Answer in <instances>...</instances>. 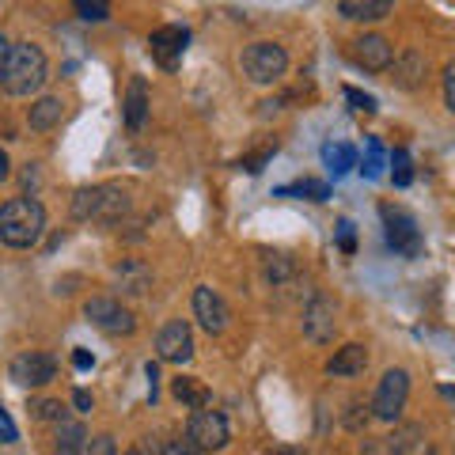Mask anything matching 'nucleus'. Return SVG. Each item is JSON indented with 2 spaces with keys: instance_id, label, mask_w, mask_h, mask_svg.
<instances>
[{
  "instance_id": "f257e3e1",
  "label": "nucleus",
  "mask_w": 455,
  "mask_h": 455,
  "mask_svg": "<svg viewBox=\"0 0 455 455\" xmlns=\"http://www.w3.org/2000/svg\"><path fill=\"white\" fill-rule=\"evenodd\" d=\"M46 235V209L38 197H12L0 205V243L4 247H38V239Z\"/></svg>"
},
{
  "instance_id": "f03ea898",
  "label": "nucleus",
  "mask_w": 455,
  "mask_h": 455,
  "mask_svg": "<svg viewBox=\"0 0 455 455\" xmlns=\"http://www.w3.org/2000/svg\"><path fill=\"white\" fill-rule=\"evenodd\" d=\"M50 80V61L42 53L38 42H12V57H8V68L0 84H4L8 95L16 99H31L42 92V84Z\"/></svg>"
},
{
  "instance_id": "7ed1b4c3",
  "label": "nucleus",
  "mask_w": 455,
  "mask_h": 455,
  "mask_svg": "<svg viewBox=\"0 0 455 455\" xmlns=\"http://www.w3.org/2000/svg\"><path fill=\"white\" fill-rule=\"evenodd\" d=\"M239 65H243V76L251 84L269 88V84H277L284 76L289 53H284V46H277V42H251V46L243 50V57H239Z\"/></svg>"
},
{
  "instance_id": "20e7f679",
  "label": "nucleus",
  "mask_w": 455,
  "mask_h": 455,
  "mask_svg": "<svg viewBox=\"0 0 455 455\" xmlns=\"http://www.w3.org/2000/svg\"><path fill=\"white\" fill-rule=\"evenodd\" d=\"M84 319L110 338H130L137 331V315L118 300V296H92V300L84 304Z\"/></svg>"
},
{
  "instance_id": "39448f33",
  "label": "nucleus",
  "mask_w": 455,
  "mask_h": 455,
  "mask_svg": "<svg viewBox=\"0 0 455 455\" xmlns=\"http://www.w3.org/2000/svg\"><path fill=\"white\" fill-rule=\"evenodd\" d=\"M406 398H410V372L406 368H387L372 395V418L395 425L406 410Z\"/></svg>"
},
{
  "instance_id": "423d86ee",
  "label": "nucleus",
  "mask_w": 455,
  "mask_h": 455,
  "mask_svg": "<svg viewBox=\"0 0 455 455\" xmlns=\"http://www.w3.org/2000/svg\"><path fill=\"white\" fill-rule=\"evenodd\" d=\"M8 379L20 383V387H46L57 379V357L42 349H27L8 364Z\"/></svg>"
},
{
  "instance_id": "0eeeda50",
  "label": "nucleus",
  "mask_w": 455,
  "mask_h": 455,
  "mask_svg": "<svg viewBox=\"0 0 455 455\" xmlns=\"http://www.w3.org/2000/svg\"><path fill=\"white\" fill-rule=\"evenodd\" d=\"M187 436L194 440L202 451H224L228 440H232V429H228V418L220 410H194L190 425H187Z\"/></svg>"
},
{
  "instance_id": "6e6552de",
  "label": "nucleus",
  "mask_w": 455,
  "mask_h": 455,
  "mask_svg": "<svg viewBox=\"0 0 455 455\" xmlns=\"http://www.w3.org/2000/svg\"><path fill=\"white\" fill-rule=\"evenodd\" d=\"M156 357L164 364H190L194 361V331L187 319H171L156 334Z\"/></svg>"
},
{
  "instance_id": "1a4fd4ad",
  "label": "nucleus",
  "mask_w": 455,
  "mask_h": 455,
  "mask_svg": "<svg viewBox=\"0 0 455 455\" xmlns=\"http://www.w3.org/2000/svg\"><path fill=\"white\" fill-rule=\"evenodd\" d=\"M334 334H338V304L331 296L315 292L304 307V338L311 346H331Z\"/></svg>"
},
{
  "instance_id": "9d476101",
  "label": "nucleus",
  "mask_w": 455,
  "mask_h": 455,
  "mask_svg": "<svg viewBox=\"0 0 455 455\" xmlns=\"http://www.w3.org/2000/svg\"><path fill=\"white\" fill-rule=\"evenodd\" d=\"M379 217H383V228H387V243H391L398 254H406V259H418V254H421L418 220L410 217L406 209H395V205H383Z\"/></svg>"
},
{
  "instance_id": "9b49d317",
  "label": "nucleus",
  "mask_w": 455,
  "mask_h": 455,
  "mask_svg": "<svg viewBox=\"0 0 455 455\" xmlns=\"http://www.w3.org/2000/svg\"><path fill=\"white\" fill-rule=\"evenodd\" d=\"M194 319L202 323L205 334H224L228 323H232V307H228V300L212 289V284H197L194 289Z\"/></svg>"
},
{
  "instance_id": "f8f14e48",
  "label": "nucleus",
  "mask_w": 455,
  "mask_h": 455,
  "mask_svg": "<svg viewBox=\"0 0 455 455\" xmlns=\"http://www.w3.org/2000/svg\"><path fill=\"white\" fill-rule=\"evenodd\" d=\"M187 46H190V31L179 23H167L160 31L148 35V53L156 57L160 68H175L182 61V53H187Z\"/></svg>"
},
{
  "instance_id": "ddd939ff",
  "label": "nucleus",
  "mask_w": 455,
  "mask_h": 455,
  "mask_svg": "<svg viewBox=\"0 0 455 455\" xmlns=\"http://www.w3.org/2000/svg\"><path fill=\"white\" fill-rule=\"evenodd\" d=\"M353 61H357L364 73H387V68L395 65L391 38H383V35H361V38H353Z\"/></svg>"
},
{
  "instance_id": "4468645a",
  "label": "nucleus",
  "mask_w": 455,
  "mask_h": 455,
  "mask_svg": "<svg viewBox=\"0 0 455 455\" xmlns=\"http://www.w3.org/2000/svg\"><path fill=\"white\" fill-rule=\"evenodd\" d=\"M130 209H133V190L125 187V182H103V187H99L95 220L122 224V217H130Z\"/></svg>"
},
{
  "instance_id": "2eb2a0df",
  "label": "nucleus",
  "mask_w": 455,
  "mask_h": 455,
  "mask_svg": "<svg viewBox=\"0 0 455 455\" xmlns=\"http://www.w3.org/2000/svg\"><path fill=\"white\" fill-rule=\"evenodd\" d=\"M114 284H118V292L130 296V300H137V296H148L152 269L140 259H122L118 266H114Z\"/></svg>"
},
{
  "instance_id": "dca6fc26",
  "label": "nucleus",
  "mask_w": 455,
  "mask_h": 455,
  "mask_svg": "<svg viewBox=\"0 0 455 455\" xmlns=\"http://www.w3.org/2000/svg\"><path fill=\"white\" fill-rule=\"evenodd\" d=\"M395 88H403V92H418L421 84H425V68H429V61H425V53L418 46H406L403 53L395 57Z\"/></svg>"
},
{
  "instance_id": "f3484780",
  "label": "nucleus",
  "mask_w": 455,
  "mask_h": 455,
  "mask_svg": "<svg viewBox=\"0 0 455 455\" xmlns=\"http://www.w3.org/2000/svg\"><path fill=\"white\" fill-rule=\"evenodd\" d=\"M148 107H152L148 84L140 80V76H133L130 88H125V99H122V122H125V130L137 133L140 125H145V118H148Z\"/></svg>"
},
{
  "instance_id": "a211bd4d",
  "label": "nucleus",
  "mask_w": 455,
  "mask_h": 455,
  "mask_svg": "<svg viewBox=\"0 0 455 455\" xmlns=\"http://www.w3.org/2000/svg\"><path fill=\"white\" fill-rule=\"evenodd\" d=\"M364 368H368V349L361 346V341H349V346L334 349V357L326 361V376L353 379V376H361Z\"/></svg>"
},
{
  "instance_id": "6ab92c4d",
  "label": "nucleus",
  "mask_w": 455,
  "mask_h": 455,
  "mask_svg": "<svg viewBox=\"0 0 455 455\" xmlns=\"http://www.w3.org/2000/svg\"><path fill=\"white\" fill-rule=\"evenodd\" d=\"M391 12H395L391 0H341L338 4V16L349 23H376V20H387Z\"/></svg>"
},
{
  "instance_id": "aec40b11",
  "label": "nucleus",
  "mask_w": 455,
  "mask_h": 455,
  "mask_svg": "<svg viewBox=\"0 0 455 455\" xmlns=\"http://www.w3.org/2000/svg\"><path fill=\"white\" fill-rule=\"evenodd\" d=\"M65 118V99L61 95H42L38 103L27 110V125H31L35 133H50L53 125H61Z\"/></svg>"
},
{
  "instance_id": "412c9836",
  "label": "nucleus",
  "mask_w": 455,
  "mask_h": 455,
  "mask_svg": "<svg viewBox=\"0 0 455 455\" xmlns=\"http://www.w3.org/2000/svg\"><path fill=\"white\" fill-rule=\"evenodd\" d=\"M88 448V429L80 421H61L53 436V455H84Z\"/></svg>"
},
{
  "instance_id": "4be33fe9",
  "label": "nucleus",
  "mask_w": 455,
  "mask_h": 455,
  "mask_svg": "<svg viewBox=\"0 0 455 455\" xmlns=\"http://www.w3.org/2000/svg\"><path fill=\"white\" fill-rule=\"evenodd\" d=\"M171 395H175L182 406H190V410H205L209 406V387L202 379H194V376L171 379Z\"/></svg>"
},
{
  "instance_id": "5701e85b",
  "label": "nucleus",
  "mask_w": 455,
  "mask_h": 455,
  "mask_svg": "<svg viewBox=\"0 0 455 455\" xmlns=\"http://www.w3.org/2000/svg\"><path fill=\"white\" fill-rule=\"evenodd\" d=\"M323 164H326V171H331L334 179H341L349 167H357V152H353V145H346V140H326L323 145Z\"/></svg>"
},
{
  "instance_id": "b1692460",
  "label": "nucleus",
  "mask_w": 455,
  "mask_h": 455,
  "mask_svg": "<svg viewBox=\"0 0 455 455\" xmlns=\"http://www.w3.org/2000/svg\"><path fill=\"white\" fill-rule=\"evenodd\" d=\"M262 277L274 284V289H281V284H289L296 277V262L289 259V254H269V259L262 262Z\"/></svg>"
},
{
  "instance_id": "393cba45",
  "label": "nucleus",
  "mask_w": 455,
  "mask_h": 455,
  "mask_svg": "<svg viewBox=\"0 0 455 455\" xmlns=\"http://www.w3.org/2000/svg\"><path fill=\"white\" fill-rule=\"evenodd\" d=\"M95 209H99V187H80L73 194V205H68L73 220H95Z\"/></svg>"
},
{
  "instance_id": "a878e982",
  "label": "nucleus",
  "mask_w": 455,
  "mask_h": 455,
  "mask_svg": "<svg viewBox=\"0 0 455 455\" xmlns=\"http://www.w3.org/2000/svg\"><path fill=\"white\" fill-rule=\"evenodd\" d=\"M383 164H387V156H383L379 140L368 137V140H364V167H361V175H364V179H379V175H383Z\"/></svg>"
},
{
  "instance_id": "bb28decb",
  "label": "nucleus",
  "mask_w": 455,
  "mask_h": 455,
  "mask_svg": "<svg viewBox=\"0 0 455 455\" xmlns=\"http://www.w3.org/2000/svg\"><path fill=\"white\" fill-rule=\"evenodd\" d=\"M31 418L35 421H57V425H61L65 421L61 398H35V403H31Z\"/></svg>"
},
{
  "instance_id": "cd10ccee",
  "label": "nucleus",
  "mask_w": 455,
  "mask_h": 455,
  "mask_svg": "<svg viewBox=\"0 0 455 455\" xmlns=\"http://www.w3.org/2000/svg\"><path fill=\"white\" fill-rule=\"evenodd\" d=\"M281 194H300V197H311V202H326V197H331V187H326V182H315V179H304V182H292V187H281Z\"/></svg>"
},
{
  "instance_id": "c85d7f7f",
  "label": "nucleus",
  "mask_w": 455,
  "mask_h": 455,
  "mask_svg": "<svg viewBox=\"0 0 455 455\" xmlns=\"http://www.w3.org/2000/svg\"><path fill=\"white\" fill-rule=\"evenodd\" d=\"M391 179H395L398 190H406L410 182H414V167H410V156H406L403 148L391 152Z\"/></svg>"
},
{
  "instance_id": "c756f323",
  "label": "nucleus",
  "mask_w": 455,
  "mask_h": 455,
  "mask_svg": "<svg viewBox=\"0 0 455 455\" xmlns=\"http://www.w3.org/2000/svg\"><path fill=\"white\" fill-rule=\"evenodd\" d=\"M418 440H421V425H403V429L391 436V455H410Z\"/></svg>"
},
{
  "instance_id": "7c9ffc66",
  "label": "nucleus",
  "mask_w": 455,
  "mask_h": 455,
  "mask_svg": "<svg viewBox=\"0 0 455 455\" xmlns=\"http://www.w3.org/2000/svg\"><path fill=\"white\" fill-rule=\"evenodd\" d=\"M274 152L277 148H262V152H254V156H243V160H239V171H247V175H262L266 164L274 160Z\"/></svg>"
},
{
  "instance_id": "2f4dec72",
  "label": "nucleus",
  "mask_w": 455,
  "mask_h": 455,
  "mask_svg": "<svg viewBox=\"0 0 455 455\" xmlns=\"http://www.w3.org/2000/svg\"><path fill=\"white\" fill-rule=\"evenodd\" d=\"M76 16L88 20V23H103V20H110V8L107 4H88V0H76Z\"/></svg>"
},
{
  "instance_id": "473e14b6",
  "label": "nucleus",
  "mask_w": 455,
  "mask_h": 455,
  "mask_svg": "<svg viewBox=\"0 0 455 455\" xmlns=\"http://www.w3.org/2000/svg\"><path fill=\"white\" fill-rule=\"evenodd\" d=\"M368 410H372V406H364V403H349V414H346V429L361 433L364 425H368V418H372V414H368Z\"/></svg>"
},
{
  "instance_id": "72a5a7b5",
  "label": "nucleus",
  "mask_w": 455,
  "mask_h": 455,
  "mask_svg": "<svg viewBox=\"0 0 455 455\" xmlns=\"http://www.w3.org/2000/svg\"><path fill=\"white\" fill-rule=\"evenodd\" d=\"M346 103L357 110V114H376V99L364 95V92H357V88H346Z\"/></svg>"
},
{
  "instance_id": "f704fd0d",
  "label": "nucleus",
  "mask_w": 455,
  "mask_h": 455,
  "mask_svg": "<svg viewBox=\"0 0 455 455\" xmlns=\"http://www.w3.org/2000/svg\"><path fill=\"white\" fill-rule=\"evenodd\" d=\"M84 455H118V444H114V436H92L88 448H84Z\"/></svg>"
},
{
  "instance_id": "c9c22d12",
  "label": "nucleus",
  "mask_w": 455,
  "mask_h": 455,
  "mask_svg": "<svg viewBox=\"0 0 455 455\" xmlns=\"http://www.w3.org/2000/svg\"><path fill=\"white\" fill-rule=\"evenodd\" d=\"M160 455H205V451H202V448H197V444H194V440H190V436H187V440H182V436H179V440H167V448H164Z\"/></svg>"
},
{
  "instance_id": "e433bc0d",
  "label": "nucleus",
  "mask_w": 455,
  "mask_h": 455,
  "mask_svg": "<svg viewBox=\"0 0 455 455\" xmlns=\"http://www.w3.org/2000/svg\"><path fill=\"white\" fill-rule=\"evenodd\" d=\"M20 440V429H16V421L8 418V410L0 406V444H16Z\"/></svg>"
},
{
  "instance_id": "4c0bfd02",
  "label": "nucleus",
  "mask_w": 455,
  "mask_h": 455,
  "mask_svg": "<svg viewBox=\"0 0 455 455\" xmlns=\"http://www.w3.org/2000/svg\"><path fill=\"white\" fill-rule=\"evenodd\" d=\"M338 247L346 251V254L357 251V235H353V224H349V220H341V224H338Z\"/></svg>"
},
{
  "instance_id": "58836bf2",
  "label": "nucleus",
  "mask_w": 455,
  "mask_h": 455,
  "mask_svg": "<svg viewBox=\"0 0 455 455\" xmlns=\"http://www.w3.org/2000/svg\"><path fill=\"white\" fill-rule=\"evenodd\" d=\"M444 107L455 114V61L444 65Z\"/></svg>"
},
{
  "instance_id": "ea45409f",
  "label": "nucleus",
  "mask_w": 455,
  "mask_h": 455,
  "mask_svg": "<svg viewBox=\"0 0 455 455\" xmlns=\"http://www.w3.org/2000/svg\"><path fill=\"white\" fill-rule=\"evenodd\" d=\"M73 406H76V414H92V410H95V398H92V391L76 387V391H73Z\"/></svg>"
},
{
  "instance_id": "a19ab883",
  "label": "nucleus",
  "mask_w": 455,
  "mask_h": 455,
  "mask_svg": "<svg viewBox=\"0 0 455 455\" xmlns=\"http://www.w3.org/2000/svg\"><path fill=\"white\" fill-rule=\"evenodd\" d=\"M73 364L80 368V372H88V368H95V357H92L88 349H76V353H73Z\"/></svg>"
},
{
  "instance_id": "79ce46f5",
  "label": "nucleus",
  "mask_w": 455,
  "mask_h": 455,
  "mask_svg": "<svg viewBox=\"0 0 455 455\" xmlns=\"http://www.w3.org/2000/svg\"><path fill=\"white\" fill-rule=\"evenodd\" d=\"M8 57H12V42L4 31H0V76H4V68H8Z\"/></svg>"
},
{
  "instance_id": "37998d69",
  "label": "nucleus",
  "mask_w": 455,
  "mask_h": 455,
  "mask_svg": "<svg viewBox=\"0 0 455 455\" xmlns=\"http://www.w3.org/2000/svg\"><path fill=\"white\" fill-rule=\"evenodd\" d=\"M23 187H27V190L38 187V164H27V171H23Z\"/></svg>"
},
{
  "instance_id": "c03bdc74",
  "label": "nucleus",
  "mask_w": 455,
  "mask_h": 455,
  "mask_svg": "<svg viewBox=\"0 0 455 455\" xmlns=\"http://www.w3.org/2000/svg\"><path fill=\"white\" fill-rule=\"evenodd\" d=\"M8 175H12V160H8V152L0 148V182H4Z\"/></svg>"
},
{
  "instance_id": "a18cd8bd",
  "label": "nucleus",
  "mask_w": 455,
  "mask_h": 455,
  "mask_svg": "<svg viewBox=\"0 0 455 455\" xmlns=\"http://www.w3.org/2000/svg\"><path fill=\"white\" fill-rule=\"evenodd\" d=\"M269 455H304V451H300V448H274Z\"/></svg>"
},
{
  "instance_id": "49530a36",
  "label": "nucleus",
  "mask_w": 455,
  "mask_h": 455,
  "mask_svg": "<svg viewBox=\"0 0 455 455\" xmlns=\"http://www.w3.org/2000/svg\"><path fill=\"white\" fill-rule=\"evenodd\" d=\"M440 395H444V398H451V403H455V387H440Z\"/></svg>"
},
{
  "instance_id": "de8ad7c7",
  "label": "nucleus",
  "mask_w": 455,
  "mask_h": 455,
  "mask_svg": "<svg viewBox=\"0 0 455 455\" xmlns=\"http://www.w3.org/2000/svg\"><path fill=\"white\" fill-rule=\"evenodd\" d=\"M125 455H148L145 448H130V451H125Z\"/></svg>"
},
{
  "instance_id": "09e8293b",
  "label": "nucleus",
  "mask_w": 455,
  "mask_h": 455,
  "mask_svg": "<svg viewBox=\"0 0 455 455\" xmlns=\"http://www.w3.org/2000/svg\"><path fill=\"white\" fill-rule=\"evenodd\" d=\"M421 455H436V451H433V448H425V451H421Z\"/></svg>"
}]
</instances>
